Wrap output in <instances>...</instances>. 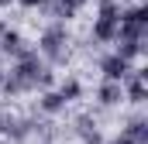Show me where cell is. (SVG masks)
Masks as SVG:
<instances>
[{
    "label": "cell",
    "mask_w": 148,
    "mask_h": 144,
    "mask_svg": "<svg viewBox=\"0 0 148 144\" xmlns=\"http://www.w3.org/2000/svg\"><path fill=\"white\" fill-rule=\"evenodd\" d=\"M117 31H121V10L114 0H103L100 3V17L93 24V38L97 41H117Z\"/></svg>",
    "instance_id": "obj_1"
},
{
    "label": "cell",
    "mask_w": 148,
    "mask_h": 144,
    "mask_svg": "<svg viewBox=\"0 0 148 144\" xmlns=\"http://www.w3.org/2000/svg\"><path fill=\"white\" fill-rule=\"evenodd\" d=\"M100 72H103L107 82H121L124 86V79L131 75V62H124L121 55H107V58H100Z\"/></svg>",
    "instance_id": "obj_2"
},
{
    "label": "cell",
    "mask_w": 148,
    "mask_h": 144,
    "mask_svg": "<svg viewBox=\"0 0 148 144\" xmlns=\"http://www.w3.org/2000/svg\"><path fill=\"white\" fill-rule=\"evenodd\" d=\"M62 45H66V28L62 24H55V28H48L45 35H41V52L48 55V58H62Z\"/></svg>",
    "instance_id": "obj_3"
},
{
    "label": "cell",
    "mask_w": 148,
    "mask_h": 144,
    "mask_svg": "<svg viewBox=\"0 0 148 144\" xmlns=\"http://www.w3.org/2000/svg\"><path fill=\"white\" fill-rule=\"evenodd\" d=\"M145 69H138L134 72V79H124L127 82V89H124V96L131 100V103H145V96H148V89H145Z\"/></svg>",
    "instance_id": "obj_4"
},
{
    "label": "cell",
    "mask_w": 148,
    "mask_h": 144,
    "mask_svg": "<svg viewBox=\"0 0 148 144\" xmlns=\"http://www.w3.org/2000/svg\"><path fill=\"white\" fill-rule=\"evenodd\" d=\"M121 100H124V86H121V82H103V86H100V103L114 107V103H121Z\"/></svg>",
    "instance_id": "obj_5"
},
{
    "label": "cell",
    "mask_w": 148,
    "mask_h": 144,
    "mask_svg": "<svg viewBox=\"0 0 148 144\" xmlns=\"http://www.w3.org/2000/svg\"><path fill=\"white\" fill-rule=\"evenodd\" d=\"M55 93H59V96H62L66 103H73V100H79V93H83V86H79L76 79H62V86H59Z\"/></svg>",
    "instance_id": "obj_6"
},
{
    "label": "cell",
    "mask_w": 148,
    "mask_h": 144,
    "mask_svg": "<svg viewBox=\"0 0 148 144\" xmlns=\"http://www.w3.org/2000/svg\"><path fill=\"white\" fill-rule=\"evenodd\" d=\"M41 110H45V113H59V110H66V100H62L59 93H45V96H41Z\"/></svg>",
    "instance_id": "obj_7"
},
{
    "label": "cell",
    "mask_w": 148,
    "mask_h": 144,
    "mask_svg": "<svg viewBox=\"0 0 148 144\" xmlns=\"http://www.w3.org/2000/svg\"><path fill=\"white\" fill-rule=\"evenodd\" d=\"M83 3H86V0H59V7H62V10H69V14H76Z\"/></svg>",
    "instance_id": "obj_8"
},
{
    "label": "cell",
    "mask_w": 148,
    "mask_h": 144,
    "mask_svg": "<svg viewBox=\"0 0 148 144\" xmlns=\"http://www.w3.org/2000/svg\"><path fill=\"white\" fill-rule=\"evenodd\" d=\"M14 3H21V7H45L48 0H14Z\"/></svg>",
    "instance_id": "obj_9"
},
{
    "label": "cell",
    "mask_w": 148,
    "mask_h": 144,
    "mask_svg": "<svg viewBox=\"0 0 148 144\" xmlns=\"http://www.w3.org/2000/svg\"><path fill=\"white\" fill-rule=\"evenodd\" d=\"M110 144H131V141H127V137H124V134H121V137H117V141H110Z\"/></svg>",
    "instance_id": "obj_10"
},
{
    "label": "cell",
    "mask_w": 148,
    "mask_h": 144,
    "mask_svg": "<svg viewBox=\"0 0 148 144\" xmlns=\"http://www.w3.org/2000/svg\"><path fill=\"white\" fill-rule=\"evenodd\" d=\"M7 31H10V28H7V24H3V21H0V38H3V35H7Z\"/></svg>",
    "instance_id": "obj_11"
},
{
    "label": "cell",
    "mask_w": 148,
    "mask_h": 144,
    "mask_svg": "<svg viewBox=\"0 0 148 144\" xmlns=\"http://www.w3.org/2000/svg\"><path fill=\"white\" fill-rule=\"evenodd\" d=\"M10 3H14V0H0V7H10Z\"/></svg>",
    "instance_id": "obj_12"
}]
</instances>
